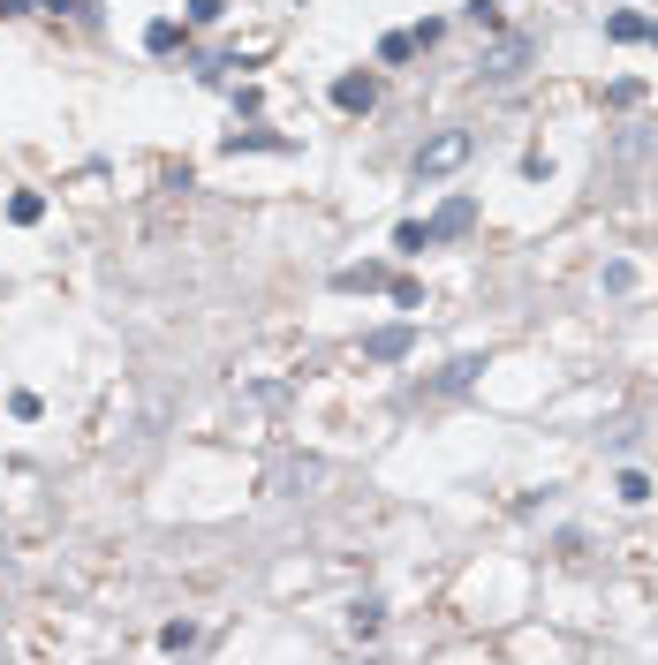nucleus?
Returning a JSON list of instances; mask_svg holds the SVG:
<instances>
[{"mask_svg":"<svg viewBox=\"0 0 658 665\" xmlns=\"http://www.w3.org/2000/svg\"><path fill=\"white\" fill-rule=\"evenodd\" d=\"M613 492H621V507H643V499H651V477H643V469H621Z\"/></svg>","mask_w":658,"mask_h":665,"instance_id":"dca6fc26","label":"nucleus"},{"mask_svg":"<svg viewBox=\"0 0 658 665\" xmlns=\"http://www.w3.org/2000/svg\"><path fill=\"white\" fill-rule=\"evenodd\" d=\"M220 16H227V0H182V23H190V31H212Z\"/></svg>","mask_w":658,"mask_h":665,"instance_id":"2eb2a0df","label":"nucleus"},{"mask_svg":"<svg viewBox=\"0 0 658 665\" xmlns=\"http://www.w3.org/2000/svg\"><path fill=\"white\" fill-rule=\"evenodd\" d=\"M530 61H537V38H530V31H500V46L477 53V84H485V91H507V84H522V76H530Z\"/></svg>","mask_w":658,"mask_h":665,"instance_id":"f257e3e1","label":"nucleus"},{"mask_svg":"<svg viewBox=\"0 0 658 665\" xmlns=\"http://www.w3.org/2000/svg\"><path fill=\"white\" fill-rule=\"evenodd\" d=\"M477 371H485V356H454V363H447V371H439L424 393H469V386H477Z\"/></svg>","mask_w":658,"mask_h":665,"instance_id":"6e6552de","label":"nucleus"},{"mask_svg":"<svg viewBox=\"0 0 658 665\" xmlns=\"http://www.w3.org/2000/svg\"><path fill=\"white\" fill-rule=\"evenodd\" d=\"M379 628H386V605H379V597H356V605H348V635H356V643H371Z\"/></svg>","mask_w":658,"mask_h":665,"instance_id":"9d476101","label":"nucleus"},{"mask_svg":"<svg viewBox=\"0 0 658 665\" xmlns=\"http://www.w3.org/2000/svg\"><path fill=\"white\" fill-rule=\"evenodd\" d=\"M651 46H658V23H651Z\"/></svg>","mask_w":658,"mask_h":665,"instance_id":"b1692460","label":"nucleus"},{"mask_svg":"<svg viewBox=\"0 0 658 665\" xmlns=\"http://www.w3.org/2000/svg\"><path fill=\"white\" fill-rule=\"evenodd\" d=\"M197 643V620H167V628H159V650H190Z\"/></svg>","mask_w":658,"mask_h":665,"instance_id":"a211bd4d","label":"nucleus"},{"mask_svg":"<svg viewBox=\"0 0 658 665\" xmlns=\"http://www.w3.org/2000/svg\"><path fill=\"white\" fill-rule=\"evenodd\" d=\"M220 152H235V159L243 152H295V137H280V129H227Z\"/></svg>","mask_w":658,"mask_h":665,"instance_id":"423d86ee","label":"nucleus"},{"mask_svg":"<svg viewBox=\"0 0 658 665\" xmlns=\"http://www.w3.org/2000/svg\"><path fill=\"white\" fill-rule=\"evenodd\" d=\"M439 38H447V23H439V16H424V23H416V53H432Z\"/></svg>","mask_w":658,"mask_h":665,"instance_id":"412c9836","label":"nucleus"},{"mask_svg":"<svg viewBox=\"0 0 658 665\" xmlns=\"http://www.w3.org/2000/svg\"><path fill=\"white\" fill-rule=\"evenodd\" d=\"M386 295H394L401 318H416V310H424V288H416V280H386Z\"/></svg>","mask_w":658,"mask_h":665,"instance_id":"f3484780","label":"nucleus"},{"mask_svg":"<svg viewBox=\"0 0 658 665\" xmlns=\"http://www.w3.org/2000/svg\"><path fill=\"white\" fill-rule=\"evenodd\" d=\"M333 106L341 114H371L379 106V69H341L333 76Z\"/></svg>","mask_w":658,"mask_h":665,"instance_id":"7ed1b4c3","label":"nucleus"},{"mask_svg":"<svg viewBox=\"0 0 658 665\" xmlns=\"http://www.w3.org/2000/svg\"><path fill=\"white\" fill-rule=\"evenodd\" d=\"M469 159H477V137H469V129H439V137H424V144H416L409 174H416V182H439V174L469 167Z\"/></svg>","mask_w":658,"mask_h":665,"instance_id":"f03ea898","label":"nucleus"},{"mask_svg":"<svg viewBox=\"0 0 658 665\" xmlns=\"http://www.w3.org/2000/svg\"><path fill=\"white\" fill-rule=\"evenodd\" d=\"M424 250H439V242H432V220H401V227H394V257H424Z\"/></svg>","mask_w":658,"mask_h":665,"instance_id":"f8f14e48","label":"nucleus"},{"mask_svg":"<svg viewBox=\"0 0 658 665\" xmlns=\"http://www.w3.org/2000/svg\"><path fill=\"white\" fill-rule=\"evenodd\" d=\"M31 8H46V16H76V8H91V0H31Z\"/></svg>","mask_w":658,"mask_h":665,"instance_id":"4be33fe9","label":"nucleus"},{"mask_svg":"<svg viewBox=\"0 0 658 665\" xmlns=\"http://www.w3.org/2000/svg\"><path fill=\"white\" fill-rule=\"evenodd\" d=\"M8 220H16V227H38V220H46V197H38V189H16V197H8Z\"/></svg>","mask_w":658,"mask_h":665,"instance_id":"4468645a","label":"nucleus"},{"mask_svg":"<svg viewBox=\"0 0 658 665\" xmlns=\"http://www.w3.org/2000/svg\"><path fill=\"white\" fill-rule=\"evenodd\" d=\"M462 16H469V23H477V31H500V0H469Z\"/></svg>","mask_w":658,"mask_h":665,"instance_id":"6ab92c4d","label":"nucleus"},{"mask_svg":"<svg viewBox=\"0 0 658 665\" xmlns=\"http://www.w3.org/2000/svg\"><path fill=\"white\" fill-rule=\"evenodd\" d=\"M16 16H31V0H0V23H16Z\"/></svg>","mask_w":658,"mask_h":665,"instance_id":"5701e85b","label":"nucleus"},{"mask_svg":"<svg viewBox=\"0 0 658 665\" xmlns=\"http://www.w3.org/2000/svg\"><path fill=\"white\" fill-rule=\"evenodd\" d=\"M409 348H416V318H401V325H379V333H364V363H409Z\"/></svg>","mask_w":658,"mask_h":665,"instance_id":"20e7f679","label":"nucleus"},{"mask_svg":"<svg viewBox=\"0 0 658 665\" xmlns=\"http://www.w3.org/2000/svg\"><path fill=\"white\" fill-rule=\"evenodd\" d=\"M182 38H190V23H174V16H159V23H144V53H152V61H167L174 46H182Z\"/></svg>","mask_w":658,"mask_h":665,"instance_id":"1a4fd4ad","label":"nucleus"},{"mask_svg":"<svg viewBox=\"0 0 658 665\" xmlns=\"http://www.w3.org/2000/svg\"><path fill=\"white\" fill-rule=\"evenodd\" d=\"M401 61H416V31H386L379 38V69H401Z\"/></svg>","mask_w":658,"mask_h":665,"instance_id":"ddd939ff","label":"nucleus"},{"mask_svg":"<svg viewBox=\"0 0 658 665\" xmlns=\"http://www.w3.org/2000/svg\"><path fill=\"white\" fill-rule=\"evenodd\" d=\"M386 280H394V273H386L379 257H364V265H341V273H333V288H341V295H379Z\"/></svg>","mask_w":658,"mask_h":665,"instance_id":"0eeeda50","label":"nucleus"},{"mask_svg":"<svg viewBox=\"0 0 658 665\" xmlns=\"http://www.w3.org/2000/svg\"><path fill=\"white\" fill-rule=\"evenodd\" d=\"M606 38H613V46H643V38H651V23H643L636 8H613V16H606Z\"/></svg>","mask_w":658,"mask_h":665,"instance_id":"9b49d317","label":"nucleus"},{"mask_svg":"<svg viewBox=\"0 0 658 665\" xmlns=\"http://www.w3.org/2000/svg\"><path fill=\"white\" fill-rule=\"evenodd\" d=\"M606 106H643V84H636V76H621V84H606Z\"/></svg>","mask_w":658,"mask_h":665,"instance_id":"aec40b11","label":"nucleus"},{"mask_svg":"<svg viewBox=\"0 0 658 665\" xmlns=\"http://www.w3.org/2000/svg\"><path fill=\"white\" fill-rule=\"evenodd\" d=\"M469 227H477V197H447V205H439V220H432V242H462Z\"/></svg>","mask_w":658,"mask_h":665,"instance_id":"39448f33","label":"nucleus"}]
</instances>
